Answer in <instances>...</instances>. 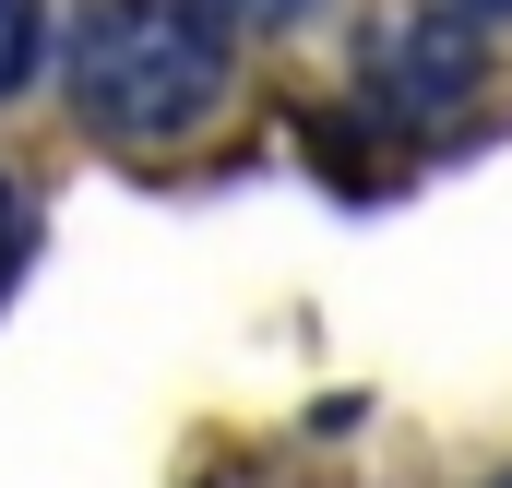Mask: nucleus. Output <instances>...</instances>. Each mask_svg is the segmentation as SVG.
I'll return each instance as SVG.
<instances>
[{
	"label": "nucleus",
	"mask_w": 512,
	"mask_h": 488,
	"mask_svg": "<svg viewBox=\"0 0 512 488\" xmlns=\"http://www.w3.org/2000/svg\"><path fill=\"white\" fill-rule=\"evenodd\" d=\"M24 262H36V191H24V179H0V298L24 286Z\"/></svg>",
	"instance_id": "39448f33"
},
{
	"label": "nucleus",
	"mask_w": 512,
	"mask_h": 488,
	"mask_svg": "<svg viewBox=\"0 0 512 488\" xmlns=\"http://www.w3.org/2000/svg\"><path fill=\"white\" fill-rule=\"evenodd\" d=\"M441 24H512V0H429Z\"/></svg>",
	"instance_id": "423d86ee"
},
{
	"label": "nucleus",
	"mask_w": 512,
	"mask_h": 488,
	"mask_svg": "<svg viewBox=\"0 0 512 488\" xmlns=\"http://www.w3.org/2000/svg\"><path fill=\"white\" fill-rule=\"evenodd\" d=\"M72 108L120 143H179L227 108V48L179 0H84L72 24Z\"/></svg>",
	"instance_id": "f257e3e1"
},
{
	"label": "nucleus",
	"mask_w": 512,
	"mask_h": 488,
	"mask_svg": "<svg viewBox=\"0 0 512 488\" xmlns=\"http://www.w3.org/2000/svg\"><path fill=\"white\" fill-rule=\"evenodd\" d=\"M36 60H48V0H0V108L36 84Z\"/></svg>",
	"instance_id": "20e7f679"
},
{
	"label": "nucleus",
	"mask_w": 512,
	"mask_h": 488,
	"mask_svg": "<svg viewBox=\"0 0 512 488\" xmlns=\"http://www.w3.org/2000/svg\"><path fill=\"white\" fill-rule=\"evenodd\" d=\"M179 12H191L215 48H227V36H286V24H310L322 0H179Z\"/></svg>",
	"instance_id": "7ed1b4c3"
},
{
	"label": "nucleus",
	"mask_w": 512,
	"mask_h": 488,
	"mask_svg": "<svg viewBox=\"0 0 512 488\" xmlns=\"http://www.w3.org/2000/svg\"><path fill=\"white\" fill-rule=\"evenodd\" d=\"M370 84H382L393 108L441 120V108L477 96V36L465 24H393V36H370Z\"/></svg>",
	"instance_id": "f03ea898"
}]
</instances>
